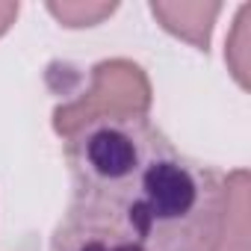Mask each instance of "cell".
I'll return each instance as SVG.
<instances>
[{
  "instance_id": "obj_1",
  "label": "cell",
  "mask_w": 251,
  "mask_h": 251,
  "mask_svg": "<svg viewBox=\"0 0 251 251\" xmlns=\"http://www.w3.org/2000/svg\"><path fill=\"white\" fill-rule=\"evenodd\" d=\"M71 204L50 251H201L222 175L183 157L145 118L92 121L62 139Z\"/></svg>"
},
{
  "instance_id": "obj_2",
  "label": "cell",
  "mask_w": 251,
  "mask_h": 251,
  "mask_svg": "<svg viewBox=\"0 0 251 251\" xmlns=\"http://www.w3.org/2000/svg\"><path fill=\"white\" fill-rule=\"evenodd\" d=\"M151 80L133 59H103L89 71L80 92H71L53 109L59 139L103 118H145L151 112Z\"/></svg>"
},
{
  "instance_id": "obj_3",
  "label": "cell",
  "mask_w": 251,
  "mask_h": 251,
  "mask_svg": "<svg viewBox=\"0 0 251 251\" xmlns=\"http://www.w3.org/2000/svg\"><path fill=\"white\" fill-rule=\"evenodd\" d=\"M201 251H248V172L222 175L219 207Z\"/></svg>"
},
{
  "instance_id": "obj_4",
  "label": "cell",
  "mask_w": 251,
  "mask_h": 251,
  "mask_svg": "<svg viewBox=\"0 0 251 251\" xmlns=\"http://www.w3.org/2000/svg\"><path fill=\"white\" fill-rule=\"evenodd\" d=\"M222 12L219 0H151V15L169 30L172 36L189 42L195 50H210L213 24Z\"/></svg>"
},
{
  "instance_id": "obj_5",
  "label": "cell",
  "mask_w": 251,
  "mask_h": 251,
  "mask_svg": "<svg viewBox=\"0 0 251 251\" xmlns=\"http://www.w3.org/2000/svg\"><path fill=\"white\" fill-rule=\"evenodd\" d=\"M118 9V3H92V0H62V3H48V12L62 24V27H71V30H80V27H95L100 24L103 18H109L112 12Z\"/></svg>"
},
{
  "instance_id": "obj_6",
  "label": "cell",
  "mask_w": 251,
  "mask_h": 251,
  "mask_svg": "<svg viewBox=\"0 0 251 251\" xmlns=\"http://www.w3.org/2000/svg\"><path fill=\"white\" fill-rule=\"evenodd\" d=\"M248 18H251V6L245 3L233 21V30L227 36V48H225V59L230 65V74L236 77V83L242 89H248V65H251V56H248V45H251V30H248Z\"/></svg>"
},
{
  "instance_id": "obj_7",
  "label": "cell",
  "mask_w": 251,
  "mask_h": 251,
  "mask_svg": "<svg viewBox=\"0 0 251 251\" xmlns=\"http://www.w3.org/2000/svg\"><path fill=\"white\" fill-rule=\"evenodd\" d=\"M18 3H9V0H6V3H0V36H3L12 24H15V18H18Z\"/></svg>"
}]
</instances>
